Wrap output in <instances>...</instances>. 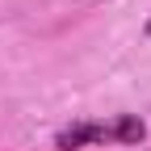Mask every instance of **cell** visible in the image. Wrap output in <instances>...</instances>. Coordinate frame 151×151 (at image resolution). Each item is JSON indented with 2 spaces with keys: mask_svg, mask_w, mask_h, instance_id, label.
I'll list each match as a JSON object with an SVG mask.
<instances>
[{
  "mask_svg": "<svg viewBox=\"0 0 151 151\" xmlns=\"http://www.w3.org/2000/svg\"><path fill=\"white\" fill-rule=\"evenodd\" d=\"M143 34H147V38H151V17H147V25H143Z\"/></svg>",
  "mask_w": 151,
  "mask_h": 151,
  "instance_id": "cell-2",
  "label": "cell"
},
{
  "mask_svg": "<svg viewBox=\"0 0 151 151\" xmlns=\"http://www.w3.org/2000/svg\"><path fill=\"white\" fill-rule=\"evenodd\" d=\"M147 126L139 122V113H118L113 122H71L55 134V147L59 151H80L92 143H118V147H134L143 143Z\"/></svg>",
  "mask_w": 151,
  "mask_h": 151,
  "instance_id": "cell-1",
  "label": "cell"
}]
</instances>
